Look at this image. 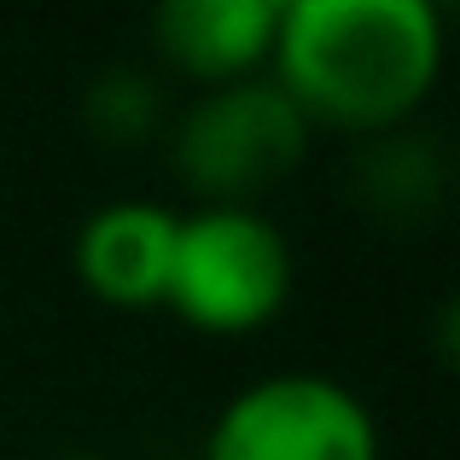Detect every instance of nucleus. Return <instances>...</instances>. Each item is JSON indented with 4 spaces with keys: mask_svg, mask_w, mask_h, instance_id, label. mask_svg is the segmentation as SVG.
Instances as JSON below:
<instances>
[{
    "mask_svg": "<svg viewBox=\"0 0 460 460\" xmlns=\"http://www.w3.org/2000/svg\"><path fill=\"white\" fill-rule=\"evenodd\" d=\"M274 82L314 123L385 135L420 111L443 70L431 0H280Z\"/></svg>",
    "mask_w": 460,
    "mask_h": 460,
    "instance_id": "1",
    "label": "nucleus"
},
{
    "mask_svg": "<svg viewBox=\"0 0 460 460\" xmlns=\"http://www.w3.org/2000/svg\"><path fill=\"white\" fill-rule=\"evenodd\" d=\"M292 297V245L262 210L204 204L181 216L164 304L187 326L239 338L269 326Z\"/></svg>",
    "mask_w": 460,
    "mask_h": 460,
    "instance_id": "2",
    "label": "nucleus"
},
{
    "mask_svg": "<svg viewBox=\"0 0 460 460\" xmlns=\"http://www.w3.org/2000/svg\"><path fill=\"white\" fill-rule=\"evenodd\" d=\"M309 152V117L286 100L274 76L222 82L192 100L169 140L175 175L204 204H245L280 187Z\"/></svg>",
    "mask_w": 460,
    "mask_h": 460,
    "instance_id": "3",
    "label": "nucleus"
},
{
    "mask_svg": "<svg viewBox=\"0 0 460 460\" xmlns=\"http://www.w3.org/2000/svg\"><path fill=\"white\" fill-rule=\"evenodd\" d=\"M204 460H379V426L326 373H269L216 414Z\"/></svg>",
    "mask_w": 460,
    "mask_h": 460,
    "instance_id": "4",
    "label": "nucleus"
},
{
    "mask_svg": "<svg viewBox=\"0 0 460 460\" xmlns=\"http://www.w3.org/2000/svg\"><path fill=\"white\" fill-rule=\"evenodd\" d=\"M175 227L181 216L164 210V204H146V199L105 204L76 227V280L100 304H117V309L164 304Z\"/></svg>",
    "mask_w": 460,
    "mask_h": 460,
    "instance_id": "5",
    "label": "nucleus"
},
{
    "mask_svg": "<svg viewBox=\"0 0 460 460\" xmlns=\"http://www.w3.org/2000/svg\"><path fill=\"white\" fill-rule=\"evenodd\" d=\"M280 0H164L152 35L169 65L199 82H245L274 53Z\"/></svg>",
    "mask_w": 460,
    "mask_h": 460,
    "instance_id": "6",
    "label": "nucleus"
},
{
    "mask_svg": "<svg viewBox=\"0 0 460 460\" xmlns=\"http://www.w3.org/2000/svg\"><path fill=\"white\" fill-rule=\"evenodd\" d=\"M443 187H449L443 146L431 135H414V128L367 135L356 146V157H349V192L379 222H420V216H431Z\"/></svg>",
    "mask_w": 460,
    "mask_h": 460,
    "instance_id": "7",
    "label": "nucleus"
},
{
    "mask_svg": "<svg viewBox=\"0 0 460 460\" xmlns=\"http://www.w3.org/2000/svg\"><path fill=\"white\" fill-rule=\"evenodd\" d=\"M82 123L105 140V146H135L152 140L164 123V93L146 70L135 65H105L100 76H88L82 88Z\"/></svg>",
    "mask_w": 460,
    "mask_h": 460,
    "instance_id": "8",
    "label": "nucleus"
},
{
    "mask_svg": "<svg viewBox=\"0 0 460 460\" xmlns=\"http://www.w3.org/2000/svg\"><path fill=\"white\" fill-rule=\"evenodd\" d=\"M58 460H100V455H82V449H70V455H58Z\"/></svg>",
    "mask_w": 460,
    "mask_h": 460,
    "instance_id": "9",
    "label": "nucleus"
}]
</instances>
